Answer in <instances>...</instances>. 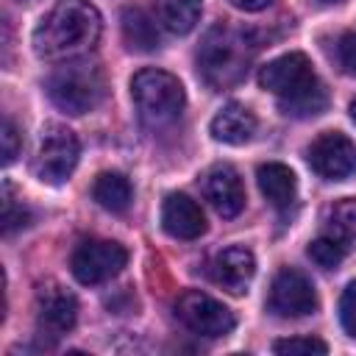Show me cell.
Segmentation results:
<instances>
[{
  "label": "cell",
  "instance_id": "17",
  "mask_svg": "<svg viewBox=\"0 0 356 356\" xmlns=\"http://www.w3.org/2000/svg\"><path fill=\"white\" fill-rule=\"evenodd\" d=\"M122 39L136 53H150L161 44V33L156 25V17H150L145 8L131 6L122 11Z\"/></svg>",
  "mask_w": 356,
  "mask_h": 356
},
{
  "label": "cell",
  "instance_id": "3",
  "mask_svg": "<svg viewBox=\"0 0 356 356\" xmlns=\"http://www.w3.org/2000/svg\"><path fill=\"white\" fill-rule=\"evenodd\" d=\"M253 53L256 47L245 31L220 22L206 31L197 47V70L209 86L228 89V86H236L248 75Z\"/></svg>",
  "mask_w": 356,
  "mask_h": 356
},
{
  "label": "cell",
  "instance_id": "20",
  "mask_svg": "<svg viewBox=\"0 0 356 356\" xmlns=\"http://www.w3.org/2000/svg\"><path fill=\"white\" fill-rule=\"evenodd\" d=\"M92 197L106 209V211H125L134 200V189H131V181L122 175V172H100L95 178V186H92Z\"/></svg>",
  "mask_w": 356,
  "mask_h": 356
},
{
  "label": "cell",
  "instance_id": "26",
  "mask_svg": "<svg viewBox=\"0 0 356 356\" xmlns=\"http://www.w3.org/2000/svg\"><path fill=\"white\" fill-rule=\"evenodd\" d=\"M337 58H339V67L350 75H356V31L345 33L337 44Z\"/></svg>",
  "mask_w": 356,
  "mask_h": 356
},
{
  "label": "cell",
  "instance_id": "30",
  "mask_svg": "<svg viewBox=\"0 0 356 356\" xmlns=\"http://www.w3.org/2000/svg\"><path fill=\"white\" fill-rule=\"evenodd\" d=\"M320 3H339V0H320Z\"/></svg>",
  "mask_w": 356,
  "mask_h": 356
},
{
  "label": "cell",
  "instance_id": "29",
  "mask_svg": "<svg viewBox=\"0 0 356 356\" xmlns=\"http://www.w3.org/2000/svg\"><path fill=\"white\" fill-rule=\"evenodd\" d=\"M17 3H25L28 6V3H36V0H17Z\"/></svg>",
  "mask_w": 356,
  "mask_h": 356
},
{
  "label": "cell",
  "instance_id": "9",
  "mask_svg": "<svg viewBox=\"0 0 356 356\" xmlns=\"http://www.w3.org/2000/svg\"><path fill=\"white\" fill-rule=\"evenodd\" d=\"M309 164L325 181H345L356 172V145L339 131H325L312 142Z\"/></svg>",
  "mask_w": 356,
  "mask_h": 356
},
{
  "label": "cell",
  "instance_id": "24",
  "mask_svg": "<svg viewBox=\"0 0 356 356\" xmlns=\"http://www.w3.org/2000/svg\"><path fill=\"white\" fill-rule=\"evenodd\" d=\"M339 320L342 328L356 339V281H350L339 298Z\"/></svg>",
  "mask_w": 356,
  "mask_h": 356
},
{
  "label": "cell",
  "instance_id": "2",
  "mask_svg": "<svg viewBox=\"0 0 356 356\" xmlns=\"http://www.w3.org/2000/svg\"><path fill=\"white\" fill-rule=\"evenodd\" d=\"M259 83L278 97V108L286 117H314L328 106V92L306 53H284L267 61L259 70Z\"/></svg>",
  "mask_w": 356,
  "mask_h": 356
},
{
  "label": "cell",
  "instance_id": "10",
  "mask_svg": "<svg viewBox=\"0 0 356 356\" xmlns=\"http://www.w3.org/2000/svg\"><path fill=\"white\" fill-rule=\"evenodd\" d=\"M78 320V300L72 292H67L61 284L47 281L36 292V325L42 337L58 339L67 331H72Z\"/></svg>",
  "mask_w": 356,
  "mask_h": 356
},
{
  "label": "cell",
  "instance_id": "22",
  "mask_svg": "<svg viewBox=\"0 0 356 356\" xmlns=\"http://www.w3.org/2000/svg\"><path fill=\"white\" fill-rule=\"evenodd\" d=\"M31 220V211L11 197V186L3 189V231L11 234L14 228H25Z\"/></svg>",
  "mask_w": 356,
  "mask_h": 356
},
{
  "label": "cell",
  "instance_id": "6",
  "mask_svg": "<svg viewBox=\"0 0 356 356\" xmlns=\"http://www.w3.org/2000/svg\"><path fill=\"white\" fill-rule=\"evenodd\" d=\"M78 156H81L78 136L67 125L50 122L42 128L39 147L33 156V172L44 184H64L72 175Z\"/></svg>",
  "mask_w": 356,
  "mask_h": 356
},
{
  "label": "cell",
  "instance_id": "13",
  "mask_svg": "<svg viewBox=\"0 0 356 356\" xmlns=\"http://www.w3.org/2000/svg\"><path fill=\"white\" fill-rule=\"evenodd\" d=\"M253 275H256V259L242 245H231L220 250L211 261V278L234 295L248 292V284L253 281Z\"/></svg>",
  "mask_w": 356,
  "mask_h": 356
},
{
  "label": "cell",
  "instance_id": "21",
  "mask_svg": "<svg viewBox=\"0 0 356 356\" xmlns=\"http://www.w3.org/2000/svg\"><path fill=\"white\" fill-rule=\"evenodd\" d=\"M306 253H309V259H312L317 267H323V270H334V267L345 259V253H348V250H345L342 245H337L331 236H325V234H323V236H317V239L309 245V250H306Z\"/></svg>",
  "mask_w": 356,
  "mask_h": 356
},
{
  "label": "cell",
  "instance_id": "14",
  "mask_svg": "<svg viewBox=\"0 0 356 356\" xmlns=\"http://www.w3.org/2000/svg\"><path fill=\"white\" fill-rule=\"evenodd\" d=\"M161 228L175 239H197L206 231V217L189 195L172 192L161 206Z\"/></svg>",
  "mask_w": 356,
  "mask_h": 356
},
{
  "label": "cell",
  "instance_id": "25",
  "mask_svg": "<svg viewBox=\"0 0 356 356\" xmlns=\"http://www.w3.org/2000/svg\"><path fill=\"white\" fill-rule=\"evenodd\" d=\"M19 150H22V136H19L17 125L6 117V120H3V164L8 167V164L19 156Z\"/></svg>",
  "mask_w": 356,
  "mask_h": 356
},
{
  "label": "cell",
  "instance_id": "12",
  "mask_svg": "<svg viewBox=\"0 0 356 356\" xmlns=\"http://www.w3.org/2000/svg\"><path fill=\"white\" fill-rule=\"evenodd\" d=\"M200 192L209 200V206L225 220L236 217L245 209V186H242L239 172L231 164L209 167L200 178Z\"/></svg>",
  "mask_w": 356,
  "mask_h": 356
},
{
  "label": "cell",
  "instance_id": "15",
  "mask_svg": "<svg viewBox=\"0 0 356 356\" xmlns=\"http://www.w3.org/2000/svg\"><path fill=\"white\" fill-rule=\"evenodd\" d=\"M256 134V114L242 103L222 106L211 120V136L225 145H245Z\"/></svg>",
  "mask_w": 356,
  "mask_h": 356
},
{
  "label": "cell",
  "instance_id": "1",
  "mask_svg": "<svg viewBox=\"0 0 356 356\" xmlns=\"http://www.w3.org/2000/svg\"><path fill=\"white\" fill-rule=\"evenodd\" d=\"M100 31V11L89 0H56L33 31V50L44 61H70L92 50Z\"/></svg>",
  "mask_w": 356,
  "mask_h": 356
},
{
  "label": "cell",
  "instance_id": "5",
  "mask_svg": "<svg viewBox=\"0 0 356 356\" xmlns=\"http://www.w3.org/2000/svg\"><path fill=\"white\" fill-rule=\"evenodd\" d=\"M131 97L136 103L139 117L150 125V128H161L170 125L181 117L186 95L184 86L175 75L164 72V70H139L131 78Z\"/></svg>",
  "mask_w": 356,
  "mask_h": 356
},
{
  "label": "cell",
  "instance_id": "19",
  "mask_svg": "<svg viewBox=\"0 0 356 356\" xmlns=\"http://www.w3.org/2000/svg\"><path fill=\"white\" fill-rule=\"evenodd\" d=\"M156 19L170 33H189L200 19V0H153Z\"/></svg>",
  "mask_w": 356,
  "mask_h": 356
},
{
  "label": "cell",
  "instance_id": "11",
  "mask_svg": "<svg viewBox=\"0 0 356 356\" xmlns=\"http://www.w3.org/2000/svg\"><path fill=\"white\" fill-rule=\"evenodd\" d=\"M270 309L281 317H306L317 309V292L312 281L292 267H284L275 273L270 284Z\"/></svg>",
  "mask_w": 356,
  "mask_h": 356
},
{
  "label": "cell",
  "instance_id": "4",
  "mask_svg": "<svg viewBox=\"0 0 356 356\" xmlns=\"http://www.w3.org/2000/svg\"><path fill=\"white\" fill-rule=\"evenodd\" d=\"M44 86H47L50 100L72 117L97 108L106 95V81L97 64L78 61V58H70L64 67L53 70Z\"/></svg>",
  "mask_w": 356,
  "mask_h": 356
},
{
  "label": "cell",
  "instance_id": "16",
  "mask_svg": "<svg viewBox=\"0 0 356 356\" xmlns=\"http://www.w3.org/2000/svg\"><path fill=\"white\" fill-rule=\"evenodd\" d=\"M256 181H259L261 195H264L275 209H289V206L295 203L298 178H295V172H292L286 164H278V161L261 164L259 172H256Z\"/></svg>",
  "mask_w": 356,
  "mask_h": 356
},
{
  "label": "cell",
  "instance_id": "8",
  "mask_svg": "<svg viewBox=\"0 0 356 356\" xmlns=\"http://www.w3.org/2000/svg\"><path fill=\"white\" fill-rule=\"evenodd\" d=\"M175 314L192 334H200V337H225L236 325V317L228 306H222L220 300L197 289H189L178 298Z\"/></svg>",
  "mask_w": 356,
  "mask_h": 356
},
{
  "label": "cell",
  "instance_id": "7",
  "mask_svg": "<svg viewBox=\"0 0 356 356\" xmlns=\"http://www.w3.org/2000/svg\"><path fill=\"white\" fill-rule=\"evenodd\" d=\"M125 261H128V250L120 242H111V239H86V242H81L72 250L70 267H72V275L81 284L95 286V284H103V281L114 278L125 267Z\"/></svg>",
  "mask_w": 356,
  "mask_h": 356
},
{
  "label": "cell",
  "instance_id": "18",
  "mask_svg": "<svg viewBox=\"0 0 356 356\" xmlns=\"http://www.w3.org/2000/svg\"><path fill=\"white\" fill-rule=\"evenodd\" d=\"M323 234L331 236L345 250L356 248V197H342L325 211Z\"/></svg>",
  "mask_w": 356,
  "mask_h": 356
},
{
  "label": "cell",
  "instance_id": "27",
  "mask_svg": "<svg viewBox=\"0 0 356 356\" xmlns=\"http://www.w3.org/2000/svg\"><path fill=\"white\" fill-rule=\"evenodd\" d=\"M234 8H242V11H261L267 8L273 0H228Z\"/></svg>",
  "mask_w": 356,
  "mask_h": 356
},
{
  "label": "cell",
  "instance_id": "23",
  "mask_svg": "<svg viewBox=\"0 0 356 356\" xmlns=\"http://www.w3.org/2000/svg\"><path fill=\"white\" fill-rule=\"evenodd\" d=\"M273 350L275 353H328V345L314 337H289V339L273 342Z\"/></svg>",
  "mask_w": 356,
  "mask_h": 356
},
{
  "label": "cell",
  "instance_id": "28",
  "mask_svg": "<svg viewBox=\"0 0 356 356\" xmlns=\"http://www.w3.org/2000/svg\"><path fill=\"white\" fill-rule=\"evenodd\" d=\"M350 117H353V122H356V100L350 103Z\"/></svg>",
  "mask_w": 356,
  "mask_h": 356
}]
</instances>
